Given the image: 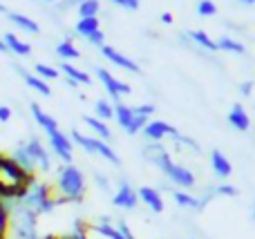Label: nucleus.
Instances as JSON below:
<instances>
[{"label":"nucleus","mask_w":255,"mask_h":239,"mask_svg":"<svg viewBox=\"0 0 255 239\" xmlns=\"http://www.w3.org/2000/svg\"><path fill=\"white\" fill-rule=\"evenodd\" d=\"M29 110H31V116H34L36 125H38V128L45 132V137H47V134H52V132H56V130H61V128H58V121L54 119L52 114H47V112H45L38 103H31Z\"/></svg>","instance_id":"obj_13"},{"label":"nucleus","mask_w":255,"mask_h":239,"mask_svg":"<svg viewBox=\"0 0 255 239\" xmlns=\"http://www.w3.org/2000/svg\"><path fill=\"white\" fill-rule=\"evenodd\" d=\"M34 74L47 83V80H56L58 76H61V72H58L56 67L47 65V63H36V65H34Z\"/></svg>","instance_id":"obj_28"},{"label":"nucleus","mask_w":255,"mask_h":239,"mask_svg":"<svg viewBox=\"0 0 255 239\" xmlns=\"http://www.w3.org/2000/svg\"><path fill=\"white\" fill-rule=\"evenodd\" d=\"M110 2H115L117 7H124L128 11H136L141 4V0H110Z\"/></svg>","instance_id":"obj_36"},{"label":"nucleus","mask_w":255,"mask_h":239,"mask_svg":"<svg viewBox=\"0 0 255 239\" xmlns=\"http://www.w3.org/2000/svg\"><path fill=\"white\" fill-rule=\"evenodd\" d=\"M94 231L99 233V235L108 237V239H126L124 235H121V231L115 226V224H97L94 226Z\"/></svg>","instance_id":"obj_30"},{"label":"nucleus","mask_w":255,"mask_h":239,"mask_svg":"<svg viewBox=\"0 0 255 239\" xmlns=\"http://www.w3.org/2000/svg\"><path fill=\"white\" fill-rule=\"evenodd\" d=\"M83 121H85V125H88V128L94 132V137H97V139H103V141H108V139L112 137V130H110V125H108L106 121L97 119V116H92V114L83 116Z\"/></svg>","instance_id":"obj_19"},{"label":"nucleus","mask_w":255,"mask_h":239,"mask_svg":"<svg viewBox=\"0 0 255 239\" xmlns=\"http://www.w3.org/2000/svg\"><path fill=\"white\" fill-rule=\"evenodd\" d=\"M56 56L61 58L63 63H70L81 58V49H76V45L72 43V38H63L61 43L56 45Z\"/></svg>","instance_id":"obj_20"},{"label":"nucleus","mask_w":255,"mask_h":239,"mask_svg":"<svg viewBox=\"0 0 255 239\" xmlns=\"http://www.w3.org/2000/svg\"><path fill=\"white\" fill-rule=\"evenodd\" d=\"M136 197H139L141 204H145L150 210H152L154 215H161L163 208H166V204H163V197L161 192L157 190V188H150V186H141L139 190H136Z\"/></svg>","instance_id":"obj_10"},{"label":"nucleus","mask_w":255,"mask_h":239,"mask_svg":"<svg viewBox=\"0 0 255 239\" xmlns=\"http://www.w3.org/2000/svg\"><path fill=\"white\" fill-rule=\"evenodd\" d=\"M226 121H229V125L233 130H238V132H249V130H251V116H249V112L244 110L242 103H235V105L231 107Z\"/></svg>","instance_id":"obj_12"},{"label":"nucleus","mask_w":255,"mask_h":239,"mask_svg":"<svg viewBox=\"0 0 255 239\" xmlns=\"http://www.w3.org/2000/svg\"><path fill=\"white\" fill-rule=\"evenodd\" d=\"M16 72L22 76V80H25V85H27L29 89L38 92L40 96H52V87H49V85L45 83L43 79H38L34 72H27V70H22V67H16Z\"/></svg>","instance_id":"obj_17"},{"label":"nucleus","mask_w":255,"mask_h":239,"mask_svg":"<svg viewBox=\"0 0 255 239\" xmlns=\"http://www.w3.org/2000/svg\"><path fill=\"white\" fill-rule=\"evenodd\" d=\"M38 2H49V4H56L58 0H38Z\"/></svg>","instance_id":"obj_45"},{"label":"nucleus","mask_w":255,"mask_h":239,"mask_svg":"<svg viewBox=\"0 0 255 239\" xmlns=\"http://www.w3.org/2000/svg\"><path fill=\"white\" fill-rule=\"evenodd\" d=\"M7 11H9V9H7V7H4V4H2V2H0V13H7Z\"/></svg>","instance_id":"obj_44"},{"label":"nucleus","mask_w":255,"mask_h":239,"mask_svg":"<svg viewBox=\"0 0 255 239\" xmlns=\"http://www.w3.org/2000/svg\"><path fill=\"white\" fill-rule=\"evenodd\" d=\"M141 132H143V137L148 139L150 143H161L163 139H168V137L175 139L177 134H179L175 125H170L168 121H159V119H150Z\"/></svg>","instance_id":"obj_7"},{"label":"nucleus","mask_w":255,"mask_h":239,"mask_svg":"<svg viewBox=\"0 0 255 239\" xmlns=\"http://www.w3.org/2000/svg\"><path fill=\"white\" fill-rule=\"evenodd\" d=\"M58 72H63L65 79L72 80V83H76V85H90L92 83V76H90L88 72H83L81 67L72 65V63H61V70Z\"/></svg>","instance_id":"obj_18"},{"label":"nucleus","mask_w":255,"mask_h":239,"mask_svg":"<svg viewBox=\"0 0 255 239\" xmlns=\"http://www.w3.org/2000/svg\"><path fill=\"white\" fill-rule=\"evenodd\" d=\"M175 143H179V146H186V148H190V150H195V152H199L202 148H199V143L195 141V139H190V137H184V134H177L175 137Z\"/></svg>","instance_id":"obj_34"},{"label":"nucleus","mask_w":255,"mask_h":239,"mask_svg":"<svg viewBox=\"0 0 255 239\" xmlns=\"http://www.w3.org/2000/svg\"><path fill=\"white\" fill-rule=\"evenodd\" d=\"M132 110H134V114H139V116L152 119V116H154V110H157V107H154L152 103H141V105H132Z\"/></svg>","instance_id":"obj_33"},{"label":"nucleus","mask_w":255,"mask_h":239,"mask_svg":"<svg viewBox=\"0 0 255 239\" xmlns=\"http://www.w3.org/2000/svg\"><path fill=\"white\" fill-rule=\"evenodd\" d=\"M70 139L74 146H79L83 152H88V155H94V157H101V159H106L108 163L117 165L119 168L121 165V159L119 155H117L115 150H112V146L108 141H103V139H97V137H88V134H83L81 130H72L70 132Z\"/></svg>","instance_id":"obj_3"},{"label":"nucleus","mask_w":255,"mask_h":239,"mask_svg":"<svg viewBox=\"0 0 255 239\" xmlns=\"http://www.w3.org/2000/svg\"><path fill=\"white\" fill-rule=\"evenodd\" d=\"M172 20H175V18H172V13H168V11L161 13V22H163V25H172Z\"/></svg>","instance_id":"obj_41"},{"label":"nucleus","mask_w":255,"mask_h":239,"mask_svg":"<svg viewBox=\"0 0 255 239\" xmlns=\"http://www.w3.org/2000/svg\"><path fill=\"white\" fill-rule=\"evenodd\" d=\"M25 148L27 152L31 155V159H34V165H36V172H45L47 174L49 170H52V152H49V148L45 146L43 141H40L38 137H29L25 141Z\"/></svg>","instance_id":"obj_6"},{"label":"nucleus","mask_w":255,"mask_h":239,"mask_svg":"<svg viewBox=\"0 0 255 239\" xmlns=\"http://www.w3.org/2000/svg\"><path fill=\"white\" fill-rule=\"evenodd\" d=\"M79 2H81V0H65V2H61V0H58V4H61L63 9H67V7H79Z\"/></svg>","instance_id":"obj_40"},{"label":"nucleus","mask_w":255,"mask_h":239,"mask_svg":"<svg viewBox=\"0 0 255 239\" xmlns=\"http://www.w3.org/2000/svg\"><path fill=\"white\" fill-rule=\"evenodd\" d=\"M2 43H4V47H7V52L16 54V56H20V58L31 56V45L27 43V40L18 38L16 31H4Z\"/></svg>","instance_id":"obj_14"},{"label":"nucleus","mask_w":255,"mask_h":239,"mask_svg":"<svg viewBox=\"0 0 255 239\" xmlns=\"http://www.w3.org/2000/svg\"><path fill=\"white\" fill-rule=\"evenodd\" d=\"M11 116H13L11 107H9V105H0V123H9V121H11Z\"/></svg>","instance_id":"obj_38"},{"label":"nucleus","mask_w":255,"mask_h":239,"mask_svg":"<svg viewBox=\"0 0 255 239\" xmlns=\"http://www.w3.org/2000/svg\"><path fill=\"white\" fill-rule=\"evenodd\" d=\"M56 197H61L65 204H81L85 195V174L74 163H61L56 168L54 179Z\"/></svg>","instance_id":"obj_2"},{"label":"nucleus","mask_w":255,"mask_h":239,"mask_svg":"<svg viewBox=\"0 0 255 239\" xmlns=\"http://www.w3.org/2000/svg\"><path fill=\"white\" fill-rule=\"evenodd\" d=\"M213 195H217V197H238L240 192H238V188L231 186V183H220V186L213 188Z\"/></svg>","instance_id":"obj_32"},{"label":"nucleus","mask_w":255,"mask_h":239,"mask_svg":"<svg viewBox=\"0 0 255 239\" xmlns=\"http://www.w3.org/2000/svg\"><path fill=\"white\" fill-rule=\"evenodd\" d=\"M197 13L199 16H215L217 13V4L213 2V0H199L197 2Z\"/></svg>","instance_id":"obj_31"},{"label":"nucleus","mask_w":255,"mask_h":239,"mask_svg":"<svg viewBox=\"0 0 255 239\" xmlns=\"http://www.w3.org/2000/svg\"><path fill=\"white\" fill-rule=\"evenodd\" d=\"M101 29V22H99V18H79L74 25V34L81 36V38H88V36H92L94 31Z\"/></svg>","instance_id":"obj_21"},{"label":"nucleus","mask_w":255,"mask_h":239,"mask_svg":"<svg viewBox=\"0 0 255 239\" xmlns=\"http://www.w3.org/2000/svg\"><path fill=\"white\" fill-rule=\"evenodd\" d=\"M97 79L101 80V85L106 87V92L110 94V98L115 103H121V98L132 94V87L126 83V80H119L112 72H108L106 67H97Z\"/></svg>","instance_id":"obj_5"},{"label":"nucleus","mask_w":255,"mask_h":239,"mask_svg":"<svg viewBox=\"0 0 255 239\" xmlns=\"http://www.w3.org/2000/svg\"><path fill=\"white\" fill-rule=\"evenodd\" d=\"M13 159V163L18 165L20 170H25L27 174H36V165H34V159H31V155L27 152L25 148V141H20L16 148L11 150V155H9Z\"/></svg>","instance_id":"obj_15"},{"label":"nucleus","mask_w":255,"mask_h":239,"mask_svg":"<svg viewBox=\"0 0 255 239\" xmlns=\"http://www.w3.org/2000/svg\"><path fill=\"white\" fill-rule=\"evenodd\" d=\"M211 168H213V172H215L220 179H224V181L233 174V165H231L229 157H226L222 150H213L211 152Z\"/></svg>","instance_id":"obj_16"},{"label":"nucleus","mask_w":255,"mask_h":239,"mask_svg":"<svg viewBox=\"0 0 255 239\" xmlns=\"http://www.w3.org/2000/svg\"><path fill=\"white\" fill-rule=\"evenodd\" d=\"M101 54H103V58H106V61H110L115 67H121V70L132 72V74H141V67L136 65V63L132 61L130 56L121 54L119 49L110 47V45H103V47H101Z\"/></svg>","instance_id":"obj_8"},{"label":"nucleus","mask_w":255,"mask_h":239,"mask_svg":"<svg viewBox=\"0 0 255 239\" xmlns=\"http://www.w3.org/2000/svg\"><path fill=\"white\" fill-rule=\"evenodd\" d=\"M47 148L54 157L61 159V163H72L74 161V143H72L70 134H65L63 130L47 134Z\"/></svg>","instance_id":"obj_4"},{"label":"nucleus","mask_w":255,"mask_h":239,"mask_svg":"<svg viewBox=\"0 0 255 239\" xmlns=\"http://www.w3.org/2000/svg\"><path fill=\"white\" fill-rule=\"evenodd\" d=\"M0 239H7V235H0Z\"/></svg>","instance_id":"obj_47"},{"label":"nucleus","mask_w":255,"mask_h":239,"mask_svg":"<svg viewBox=\"0 0 255 239\" xmlns=\"http://www.w3.org/2000/svg\"><path fill=\"white\" fill-rule=\"evenodd\" d=\"M238 2H242V4H255V0H238Z\"/></svg>","instance_id":"obj_43"},{"label":"nucleus","mask_w":255,"mask_h":239,"mask_svg":"<svg viewBox=\"0 0 255 239\" xmlns=\"http://www.w3.org/2000/svg\"><path fill=\"white\" fill-rule=\"evenodd\" d=\"M85 40H88L90 45H94V47H99V49H101L103 45H106V34H103V31L99 29V31H94L92 36H88V38H85Z\"/></svg>","instance_id":"obj_35"},{"label":"nucleus","mask_w":255,"mask_h":239,"mask_svg":"<svg viewBox=\"0 0 255 239\" xmlns=\"http://www.w3.org/2000/svg\"><path fill=\"white\" fill-rule=\"evenodd\" d=\"M92 116H97V119H101V121H110V119H115V105H112L110 101H106V98H97L94 101V114Z\"/></svg>","instance_id":"obj_25"},{"label":"nucleus","mask_w":255,"mask_h":239,"mask_svg":"<svg viewBox=\"0 0 255 239\" xmlns=\"http://www.w3.org/2000/svg\"><path fill=\"white\" fill-rule=\"evenodd\" d=\"M115 119H117V123L126 130L128 125H130V121L134 119V110H132V105H126V103H115Z\"/></svg>","instance_id":"obj_27"},{"label":"nucleus","mask_w":255,"mask_h":239,"mask_svg":"<svg viewBox=\"0 0 255 239\" xmlns=\"http://www.w3.org/2000/svg\"><path fill=\"white\" fill-rule=\"evenodd\" d=\"M18 204H22L25 208H29L31 213H36L40 217V215L54 213V208H58V206H65V201H63L61 197L54 195V188L49 186L47 181L34 177L29 183H27L25 195L20 197Z\"/></svg>","instance_id":"obj_1"},{"label":"nucleus","mask_w":255,"mask_h":239,"mask_svg":"<svg viewBox=\"0 0 255 239\" xmlns=\"http://www.w3.org/2000/svg\"><path fill=\"white\" fill-rule=\"evenodd\" d=\"M215 43H217V52H229V54H238V56L247 54V47H244V43L231 38V36H222V38L215 40Z\"/></svg>","instance_id":"obj_22"},{"label":"nucleus","mask_w":255,"mask_h":239,"mask_svg":"<svg viewBox=\"0 0 255 239\" xmlns=\"http://www.w3.org/2000/svg\"><path fill=\"white\" fill-rule=\"evenodd\" d=\"M240 94H242V96H251L253 94V80H244V83L240 85Z\"/></svg>","instance_id":"obj_39"},{"label":"nucleus","mask_w":255,"mask_h":239,"mask_svg":"<svg viewBox=\"0 0 255 239\" xmlns=\"http://www.w3.org/2000/svg\"><path fill=\"white\" fill-rule=\"evenodd\" d=\"M172 199L177 201V206L181 208H188V210H202V204L195 195H190L188 190H175L172 192Z\"/></svg>","instance_id":"obj_24"},{"label":"nucleus","mask_w":255,"mask_h":239,"mask_svg":"<svg viewBox=\"0 0 255 239\" xmlns=\"http://www.w3.org/2000/svg\"><path fill=\"white\" fill-rule=\"evenodd\" d=\"M188 38L193 40L195 45H199L202 49H206V52H217V43H215V40H213L204 29H193V31H188Z\"/></svg>","instance_id":"obj_23"},{"label":"nucleus","mask_w":255,"mask_h":239,"mask_svg":"<svg viewBox=\"0 0 255 239\" xmlns=\"http://www.w3.org/2000/svg\"><path fill=\"white\" fill-rule=\"evenodd\" d=\"M112 204L117 208H124V210H134L136 204H139V197H136V190L130 186L128 181H121L117 192L112 195Z\"/></svg>","instance_id":"obj_9"},{"label":"nucleus","mask_w":255,"mask_h":239,"mask_svg":"<svg viewBox=\"0 0 255 239\" xmlns=\"http://www.w3.org/2000/svg\"><path fill=\"white\" fill-rule=\"evenodd\" d=\"M4 18H7L9 22H11L13 27H16L18 31H25V34H40V25L34 20V18H29L27 13H20V11H7L4 13Z\"/></svg>","instance_id":"obj_11"},{"label":"nucleus","mask_w":255,"mask_h":239,"mask_svg":"<svg viewBox=\"0 0 255 239\" xmlns=\"http://www.w3.org/2000/svg\"><path fill=\"white\" fill-rule=\"evenodd\" d=\"M94 181H97V186H101L103 190H110V179H108L103 172H97V174H94Z\"/></svg>","instance_id":"obj_37"},{"label":"nucleus","mask_w":255,"mask_h":239,"mask_svg":"<svg viewBox=\"0 0 255 239\" xmlns=\"http://www.w3.org/2000/svg\"><path fill=\"white\" fill-rule=\"evenodd\" d=\"M99 11H101V2L99 0H81L79 7H76L79 18H99Z\"/></svg>","instance_id":"obj_26"},{"label":"nucleus","mask_w":255,"mask_h":239,"mask_svg":"<svg viewBox=\"0 0 255 239\" xmlns=\"http://www.w3.org/2000/svg\"><path fill=\"white\" fill-rule=\"evenodd\" d=\"M253 222H255V206H253Z\"/></svg>","instance_id":"obj_46"},{"label":"nucleus","mask_w":255,"mask_h":239,"mask_svg":"<svg viewBox=\"0 0 255 239\" xmlns=\"http://www.w3.org/2000/svg\"><path fill=\"white\" fill-rule=\"evenodd\" d=\"M0 54H7V47H4V43H2V36H0Z\"/></svg>","instance_id":"obj_42"},{"label":"nucleus","mask_w":255,"mask_h":239,"mask_svg":"<svg viewBox=\"0 0 255 239\" xmlns=\"http://www.w3.org/2000/svg\"><path fill=\"white\" fill-rule=\"evenodd\" d=\"M61 239H88V224H85L83 219H74L72 231L67 233L65 237H61Z\"/></svg>","instance_id":"obj_29"}]
</instances>
